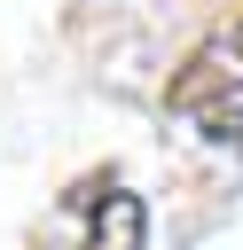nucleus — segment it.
Instances as JSON below:
<instances>
[{
  "label": "nucleus",
  "instance_id": "f257e3e1",
  "mask_svg": "<svg viewBox=\"0 0 243 250\" xmlns=\"http://www.w3.org/2000/svg\"><path fill=\"white\" fill-rule=\"evenodd\" d=\"M235 86H243V23H227L219 39H204V47L180 62V78H172V94H165V102L196 117L204 102H219V94H235Z\"/></svg>",
  "mask_w": 243,
  "mask_h": 250
},
{
  "label": "nucleus",
  "instance_id": "f03ea898",
  "mask_svg": "<svg viewBox=\"0 0 243 250\" xmlns=\"http://www.w3.org/2000/svg\"><path fill=\"white\" fill-rule=\"evenodd\" d=\"M86 242H94V250H141V242H149V211H141V195H125V188L94 195Z\"/></svg>",
  "mask_w": 243,
  "mask_h": 250
},
{
  "label": "nucleus",
  "instance_id": "7ed1b4c3",
  "mask_svg": "<svg viewBox=\"0 0 243 250\" xmlns=\"http://www.w3.org/2000/svg\"><path fill=\"white\" fill-rule=\"evenodd\" d=\"M196 125H204V141L243 148V86H235V94H219V102H204V109H196Z\"/></svg>",
  "mask_w": 243,
  "mask_h": 250
}]
</instances>
